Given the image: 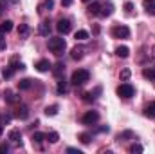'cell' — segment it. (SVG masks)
<instances>
[{
	"label": "cell",
	"instance_id": "cell-1",
	"mask_svg": "<svg viewBox=\"0 0 155 154\" xmlns=\"http://www.w3.org/2000/svg\"><path fill=\"white\" fill-rule=\"evenodd\" d=\"M47 45H49L51 53H54L56 56H61L65 53V47H67L65 38H61V37H49V44Z\"/></svg>",
	"mask_w": 155,
	"mask_h": 154
},
{
	"label": "cell",
	"instance_id": "cell-2",
	"mask_svg": "<svg viewBox=\"0 0 155 154\" xmlns=\"http://www.w3.org/2000/svg\"><path fill=\"white\" fill-rule=\"evenodd\" d=\"M90 80V73L87 71V69H76L74 73H72V76H71V83L72 85H83V83H87Z\"/></svg>",
	"mask_w": 155,
	"mask_h": 154
},
{
	"label": "cell",
	"instance_id": "cell-3",
	"mask_svg": "<svg viewBox=\"0 0 155 154\" xmlns=\"http://www.w3.org/2000/svg\"><path fill=\"white\" fill-rule=\"evenodd\" d=\"M116 93H117L119 98H132V96L135 94V89H134L132 83H121L116 89Z\"/></svg>",
	"mask_w": 155,
	"mask_h": 154
},
{
	"label": "cell",
	"instance_id": "cell-4",
	"mask_svg": "<svg viewBox=\"0 0 155 154\" xmlns=\"http://www.w3.org/2000/svg\"><path fill=\"white\" fill-rule=\"evenodd\" d=\"M56 29H58V33H60V35H67V33H71L72 24H71V20H69V18H60V20H58V24H56Z\"/></svg>",
	"mask_w": 155,
	"mask_h": 154
},
{
	"label": "cell",
	"instance_id": "cell-5",
	"mask_svg": "<svg viewBox=\"0 0 155 154\" xmlns=\"http://www.w3.org/2000/svg\"><path fill=\"white\" fill-rule=\"evenodd\" d=\"M81 121L85 123V125H94V123H97L99 121V113L97 111H87L83 118H81Z\"/></svg>",
	"mask_w": 155,
	"mask_h": 154
},
{
	"label": "cell",
	"instance_id": "cell-6",
	"mask_svg": "<svg viewBox=\"0 0 155 154\" xmlns=\"http://www.w3.org/2000/svg\"><path fill=\"white\" fill-rule=\"evenodd\" d=\"M112 37L114 38H130V29L126 27V26H116L114 29H112Z\"/></svg>",
	"mask_w": 155,
	"mask_h": 154
},
{
	"label": "cell",
	"instance_id": "cell-7",
	"mask_svg": "<svg viewBox=\"0 0 155 154\" xmlns=\"http://www.w3.org/2000/svg\"><path fill=\"white\" fill-rule=\"evenodd\" d=\"M15 118H18V120H27L29 118V107L27 105H24V103H16V107H15V113H13Z\"/></svg>",
	"mask_w": 155,
	"mask_h": 154
},
{
	"label": "cell",
	"instance_id": "cell-8",
	"mask_svg": "<svg viewBox=\"0 0 155 154\" xmlns=\"http://www.w3.org/2000/svg\"><path fill=\"white\" fill-rule=\"evenodd\" d=\"M7 140L16 143V145H22V132H20V129H11L7 132Z\"/></svg>",
	"mask_w": 155,
	"mask_h": 154
},
{
	"label": "cell",
	"instance_id": "cell-9",
	"mask_svg": "<svg viewBox=\"0 0 155 154\" xmlns=\"http://www.w3.org/2000/svg\"><path fill=\"white\" fill-rule=\"evenodd\" d=\"M114 13V4L112 2H105V4H101V11H99V16H110Z\"/></svg>",
	"mask_w": 155,
	"mask_h": 154
},
{
	"label": "cell",
	"instance_id": "cell-10",
	"mask_svg": "<svg viewBox=\"0 0 155 154\" xmlns=\"http://www.w3.org/2000/svg\"><path fill=\"white\" fill-rule=\"evenodd\" d=\"M4 100H5L7 103H11V105H16V103L20 102V98H18V96H16L11 89H7V91L4 93Z\"/></svg>",
	"mask_w": 155,
	"mask_h": 154
},
{
	"label": "cell",
	"instance_id": "cell-11",
	"mask_svg": "<svg viewBox=\"0 0 155 154\" xmlns=\"http://www.w3.org/2000/svg\"><path fill=\"white\" fill-rule=\"evenodd\" d=\"M38 33L41 37H49V35H51V24H49L47 20H43L38 26Z\"/></svg>",
	"mask_w": 155,
	"mask_h": 154
},
{
	"label": "cell",
	"instance_id": "cell-12",
	"mask_svg": "<svg viewBox=\"0 0 155 154\" xmlns=\"http://www.w3.org/2000/svg\"><path fill=\"white\" fill-rule=\"evenodd\" d=\"M99 11H101V4H99V2H92V4L87 7V13H88V15H92V16H97V15H99Z\"/></svg>",
	"mask_w": 155,
	"mask_h": 154
},
{
	"label": "cell",
	"instance_id": "cell-13",
	"mask_svg": "<svg viewBox=\"0 0 155 154\" xmlns=\"http://www.w3.org/2000/svg\"><path fill=\"white\" fill-rule=\"evenodd\" d=\"M35 67H36V71H40V73H47L51 69V64H49V60H38L35 64Z\"/></svg>",
	"mask_w": 155,
	"mask_h": 154
},
{
	"label": "cell",
	"instance_id": "cell-14",
	"mask_svg": "<svg viewBox=\"0 0 155 154\" xmlns=\"http://www.w3.org/2000/svg\"><path fill=\"white\" fill-rule=\"evenodd\" d=\"M56 91H58V94H67L69 85H67L65 78H58V87H56Z\"/></svg>",
	"mask_w": 155,
	"mask_h": 154
},
{
	"label": "cell",
	"instance_id": "cell-15",
	"mask_svg": "<svg viewBox=\"0 0 155 154\" xmlns=\"http://www.w3.org/2000/svg\"><path fill=\"white\" fill-rule=\"evenodd\" d=\"M134 138H135L134 131H123V132L117 134V140L119 142H126V140H134Z\"/></svg>",
	"mask_w": 155,
	"mask_h": 154
},
{
	"label": "cell",
	"instance_id": "cell-16",
	"mask_svg": "<svg viewBox=\"0 0 155 154\" xmlns=\"http://www.w3.org/2000/svg\"><path fill=\"white\" fill-rule=\"evenodd\" d=\"M83 53H85V49L79 47V45H76V47H72L71 56H72V60H81V58H83Z\"/></svg>",
	"mask_w": 155,
	"mask_h": 154
},
{
	"label": "cell",
	"instance_id": "cell-17",
	"mask_svg": "<svg viewBox=\"0 0 155 154\" xmlns=\"http://www.w3.org/2000/svg\"><path fill=\"white\" fill-rule=\"evenodd\" d=\"M63 73H65V64H63V62H58V64L54 65V69H52V75L56 78H61Z\"/></svg>",
	"mask_w": 155,
	"mask_h": 154
},
{
	"label": "cell",
	"instance_id": "cell-18",
	"mask_svg": "<svg viewBox=\"0 0 155 154\" xmlns=\"http://www.w3.org/2000/svg\"><path fill=\"white\" fill-rule=\"evenodd\" d=\"M116 54L119 58H128L130 56V49L126 45H119V47H116Z\"/></svg>",
	"mask_w": 155,
	"mask_h": 154
},
{
	"label": "cell",
	"instance_id": "cell-19",
	"mask_svg": "<svg viewBox=\"0 0 155 154\" xmlns=\"http://www.w3.org/2000/svg\"><path fill=\"white\" fill-rule=\"evenodd\" d=\"M52 7H54V0H43V2L38 5V13H43L45 9H49V11H51Z\"/></svg>",
	"mask_w": 155,
	"mask_h": 154
},
{
	"label": "cell",
	"instance_id": "cell-20",
	"mask_svg": "<svg viewBox=\"0 0 155 154\" xmlns=\"http://www.w3.org/2000/svg\"><path fill=\"white\" fill-rule=\"evenodd\" d=\"M9 67H13L15 71H18V69H25V65L18 60V56H13L11 58V62H9Z\"/></svg>",
	"mask_w": 155,
	"mask_h": 154
},
{
	"label": "cell",
	"instance_id": "cell-21",
	"mask_svg": "<svg viewBox=\"0 0 155 154\" xmlns=\"http://www.w3.org/2000/svg\"><path fill=\"white\" fill-rule=\"evenodd\" d=\"M31 87H33V80H29V78H24V80L18 82V89H20V91H27V89H31Z\"/></svg>",
	"mask_w": 155,
	"mask_h": 154
},
{
	"label": "cell",
	"instance_id": "cell-22",
	"mask_svg": "<svg viewBox=\"0 0 155 154\" xmlns=\"http://www.w3.org/2000/svg\"><path fill=\"white\" fill-rule=\"evenodd\" d=\"M18 37L20 38H27L29 37V26L27 24H20L18 26Z\"/></svg>",
	"mask_w": 155,
	"mask_h": 154
},
{
	"label": "cell",
	"instance_id": "cell-23",
	"mask_svg": "<svg viewBox=\"0 0 155 154\" xmlns=\"http://www.w3.org/2000/svg\"><path fill=\"white\" fill-rule=\"evenodd\" d=\"M45 140H47L49 143H58V140H60V134H58L56 131H51L49 134H45Z\"/></svg>",
	"mask_w": 155,
	"mask_h": 154
},
{
	"label": "cell",
	"instance_id": "cell-24",
	"mask_svg": "<svg viewBox=\"0 0 155 154\" xmlns=\"http://www.w3.org/2000/svg\"><path fill=\"white\" fill-rule=\"evenodd\" d=\"M31 140H33V143L40 145V143H43V142H45V134H43V132H33Z\"/></svg>",
	"mask_w": 155,
	"mask_h": 154
},
{
	"label": "cell",
	"instance_id": "cell-25",
	"mask_svg": "<svg viewBox=\"0 0 155 154\" xmlns=\"http://www.w3.org/2000/svg\"><path fill=\"white\" fill-rule=\"evenodd\" d=\"M144 116H148V118H155V102H150V103L146 105V109H144Z\"/></svg>",
	"mask_w": 155,
	"mask_h": 154
},
{
	"label": "cell",
	"instance_id": "cell-26",
	"mask_svg": "<svg viewBox=\"0 0 155 154\" xmlns=\"http://www.w3.org/2000/svg\"><path fill=\"white\" fill-rule=\"evenodd\" d=\"M58 111H60V107H58V105L54 103V105H47L43 113H45L47 116H56V114H58Z\"/></svg>",
	"mask_w": 155,
	"mask_h": 154
},
{
	"label": "cell",
	"instance_id": "cell-27",
	"mask_svg": "<svg viewBox=\"0 0 155 154\" xmlns=\"http://www.w3.org/2000/svg\"><path fill=\"white\" fill-rule=\"evenodd\" d=\"M143 76L146 80H155V67H146L143 69Z\"/></svg>",
	"mask_w": 155,
	"mask_h": 154
},
{
	"label": "cell",
	"instance_id": "cell-28",
	"mask_svg": "<svg viewBox=\"0 0 155 154\" xmlns=\"http://www.w3.org/2000/svg\"><path fill=\"white\" fill-rule=\"evenodd\" d=\"M0 29H2L4 33H9V31H13V22H11V20H4V22L0 24Z\"/></svg>",
	"mask_w": 155,
	"mask_h": 154
},
{
	"label": "cell",
	"instance_id": "cell-29",
	"mask_svg": "<svg viewBox=\"0 0 155 154\" xmlns=\"http://www.w3.org/2000/svg\"><path fill=\"white\" fill-rule=\"evenodd\" d=\"M74 38L79 40V42H83V40L88 38V33H87L85 29H79V31H76V33H74Z\"/></svg>",
	"mask_w": 155,
	"mask_h": 154
},
{
	"label": "cell",
	"instance_id": "cell-30",
	"mask_svg": "<svg viewBox=\"0 0 155 154\" xmlns=\"http://www.w3.org/2000/svg\"><path fill=\"white\" fill-rule=\"evenodd\" d=\"M78 140L83 143V145H87V143H90V140H92V136L88 134V132H81L79 136H78Z\"/></svg>",
	"mask_w": 155,
	"mask_h": 154
},
{
	"label": "cell",
	"instance_id": "cell-31",
	"mask_svg": "<svg viewBox=\"0 0 155 154\" xmlns=\"http://www.w3.org/2000/svg\"><path fill=\"white\" fill-rule=\"evenodd\" d=\"M144 9H146L148 15H153L155 16V0L153 2H146V4H144Z\"/></svg>",
	"mask_w": 155,
	"mask_h": 154
},
{
	"label": "cell",
	"instance_id": "cell-32",
	"mask_svg": "<svg viewBox=\"0 0 155 154\" xmlns=\"http://www.w3.org/2000/svg\"><path fill=\"white\" fill-rule=\"evenodd\" d=\"M128 151H130L132 154H141L143 151H144V149H143V145H139V143H134V145H132Z\"/></svg>",
	"mask_w": 155,
	"mask_h": 154
},
{
	"label": "cell",
	"instance_id": "cell-33",
	"mask_svg": "<svg viewBox=\"0 0 155 154\" xmlns=\"http://www.w3.org/2000/svg\"><path fill=\"white\" fill-rule=\"evenodd\" d=\"M130 76H132V71H130V69H123V71L119 73V78H121L123 82H126V80H130Z\"/></svg>",
	"mask_w": 155,
	"mask_h": 154
},
{
	"label": "cell",
	"instance_id": "cell-34",
	"mask_svg": "<svg viewBox=\"0 0 155 154\" xmlns=\"http://www.w3.org/2000/svg\"><path fill=\"white\" fill-rule=\"evenodd\" d=\"M13 75H15V69H13V67H9V65H7V67L2 71V76L5 78V80H7V78H11Z\"/></svg>",
	"mask_w": 155,
	"mask_h": 154
},
{
	"label": "cell",
	"instance_id": "cell-35",
	"mask_svg": "<svg viewBox=\"0 0 155 154\" xmlns=\"http://www.w3.org/2000/svg\"><path fill=\"white\" fill-rule=\"evenodd\" d=\"M96 100V96H94V93L90 91V93H85L83 94V102H87V103H90V102H94Z\"/></svg>",
	"mask_w": 155,
	"mask_h": 154
},
{
	"label": "cell",
	"instance_id": "cell-36",
	"mask_svg": "<svg viewBox=\"0 0 155 154\" xmlns=\"http://www.w3.org/2000/svg\"><path fill=\"white\" fill-rule=\"evenodd\" d=\"M7 7H9V2L7 0H0V16L4 15V11H7Z\"/></svg>",
	"mask_w": 155,
	"mask_h": 154
},
{
	"label": "cell",
	"instance_id": "cell-37",
	"mask_svg": "<svg viewBox=\"0 0 155 154\" xmlns=\"http://www.w3.org/2000/svg\"><path fill=\"white\" fill-rule=\"evenodd\" d=\"M123 7H124V13H128V15L134 11V4H132V2H124V5H123Z\"/></svg>",
	"mask_w": 155,
	"mask_h": 154
},
{
	"label": "cell",
	"instance_id": "cell-38",
	"mask_svg": "<svg viewBox=\"0 0 155 154\" xmlns=\"http://www.w3.org/2000/svg\"><path fill=\"white\" fill-rule=\"evenodd\" d=\"M9 152V145L7 143H0V154H5Z\"/></svg>",
	"mask_w": 155,
	"mask_h": 154
},
{
	"label": "cell",
	"instance_id": "cell-39",
	"mask_svg": "<svg viewBox=\"0 0 155 154\" xmlns=\"http://www.w3.org/2000/svg\"><path fill=\"white\" fill-rule=\"evenodd\" d=\"M11 118H13L11 114H5V116H2V125H5V123H9V121H11Z\"/></svg>",
	"mask_w": 155,
	"mask_h": 154
},
{
	"label": "cell",
	"instance_id": "cell-40",
	"mask_svg": "<svg viewBox=\"0 0 155 154\" xmlns=\"http://www.w3.org/2000/svg\"><path fill=\"white\" fill-rule=\"evenodd\" d=\"M67 152H69V154H83L79 149H74V147H69V149H67Z\"/></svg>",
	"mask_w": 155,
	"mask_h": 154
},
{
	"label": "cell",
	"instance_id": "cell-41",
	"mask_svg": "<svg viewBox=\"0 0 155 154\" xmlns=\"http://www.w3.org/2000/svg\"><path fill=\"white\" fill-rule=\"evenodd\" d=\"M108 131H110V127H108V125H103V127H99V129H97V132H108Z\"/></svg>",
	"mask_w": 155,
	"mask_h": 154
},
{
	"label": "cell",
	"instance_id": "cell-42",
	"mask_svg": "<svg viewBox=\"0 0 155 154\" xmlns=\"http://www.w3.org/2000/svg\"><path fill=\"white\" fill-rule=\"evenodd\" d=\"M72 2H74V0H61V5L69 7V5H72Z\"/></svg>",
	"mask_w": 155,
	"mask_h": 154
},
{
	"label": "cell",
	"instance_id": "cell-43",
	"mask_svg": "<svg viewBox=\"0 0 155 154\" xmlns=\"http://www.w3.org/2000/svg\"><path fill=\"white\" fill-rule=\"evenodd\" d=\"M5 49V42L4 40H0V51H4Z\"/></svg>",
	"mask_w": 155,
	"mask_h": 154
},
{
	"label": "cell",
	"instance_id": "cell-44",
	"mask_svg": "<svg viewBox=\"0 0 155 154\" xmlns=\"http://www.w3.org/2000/svg\"><path fill=\"white\" fill-rule=\"evenodd\" d=\"M7 2H9V4H13V5H16V4H18L20 0H7Z\"/></svg>",
	"mask_w": 155,
	"mask_h": 154
},
{
	"label": "cell",
	"instance_id": "cell-45",
	"mask_svg": "<svg viewBox=\"0 0 155 154\" xmlns=\"http://www.w3.org/2000/svg\"><path fill=\"white\" fill-rule=\"evenodd\" d=\"M4 37H5V33H4V31L0 29V40H4Z\"/></svg>",
	"mask_w": 155,
	"mask_h": 154
},
{
	"label": "cell",
	"instance_id": "cell-46",
	"mask_svg": "<svg viewBox=\"0 0 155 154\" xmlns=\"http://www.w3.org/2000/svg\"><path fill=\"white\" fill-rule=\"evenodd\" d=\"M152 56H153V58H155V45H153V47H152Z\"/></svg>",
	"mask_w": 155,
	"mask_h": 154
},
{
	"label": "cell",
	"instance_id": "cell-47",
	"mask_svg": "<svg viewBox=\"0 0 155 154\" xmlns=\"http://www.w3.org/2000/svg\"><path fill=\"white\" fill-rule=\"evenodd\" d=\"M2 132H4V129H2V125H0V136H2Z\"/></svg>",
	"mask_w": 155,
	"mask_h": 154
},
{
	"label": "cell",
	"instance_id": "cell-48",
	"mask_svg": "<svg viewBox=\"0 0 155 154\" xmlns=\"http://www.w3.org/2000/svg\"><path fill=\"white\" fill-rule=\"evenodd\" d=\"M146 2H153V0H144V4H146Z\"/></svg>",
	"mask_w": 155,
	"mask_h": 154
},
{
	"label": "cell",
	"instance_id": "cell-49",
	"mask_svg": "<svg viewBox=\"0 0 155 154\" xmlns=\"http://www.w3.org/2000/svg\"><path fill=\"white\" fill-rule=\"evenodd\" d=\"M0 125H2V116H0Z\"/></svg>",
	"mask_w": 155,
	"mask_h": 154
},
{
	"label": "cell",
	"instance_id": "cell-50",
	"mask_svg": "<svg viewBox=\"0 0 155 154\" xmlns=\"http://www.w3.org/2000/svg\"><path fill=\"white\" fill-rule=\"evenodd\" d=\"M83 2H92V0H83Z\"/></svg>",
	"mask_w": 155,
	"mask_h": 154
}]
</instances>
